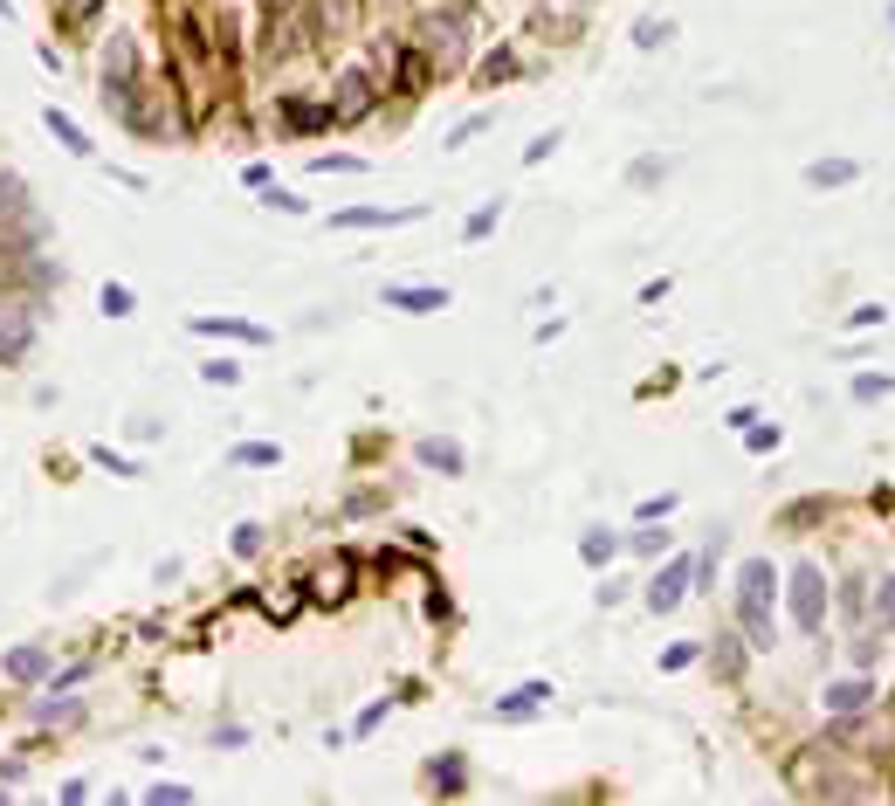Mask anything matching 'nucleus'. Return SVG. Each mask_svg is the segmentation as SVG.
Returning a JSON list of instances; mask_svg holds the SVG:
<instances>
[{
	"label": "nucleus",
	"mask_w": 895,
	"mask_h": 806,
	"mask_svg": "<svg viewBox=\"0 0 895 806\" xmlns=\"http://www.w3.org/2000/svg\"><path fill=\"white\" fill-rule=\"evenodd\" d=\"M744 627H751L758 648H772V565L765 558L744 565Z\"/></svg>",
	"instance_id": "obj_1"
},
{
	"label": "nucleus",
	"mask_w": 895,
	"mask_h": 806,
	"mask_svg": "<svg viewBox=\"0 0 895 806\" xmlns=\"http://www.w3.org/2000/svg\"><path fill=\"white\" fill-rule=\"evenodd\" d=\"M820 586H827L820 565H799V572H792V620H799L806 634H820Z\"/></svg>",
	"instance_id": "obj_2"
},
{
	"label": "nucleus",
	"mask_w": 895,
	"mask_h": 806,
	"mask_svg": "<svg viewBox=\"0 0 895 806\" xmlns=\"http://www.w3.org/2000/svg\"><path fill=\"white\" fill-rule=\"evenodd\" d=\"M28 345H35V317H21V310H0V366L28 359Z\"/></svg>",
	"instance_id": "obj_3"
},
{
	"label": "nucleus",
	"mask_w": 895,
	"mask_h": 806,
	"mask_svg": "<svg viewBox=\"0 0 895 806\" xmlns=\"http://www.w3.org/2000/svg\"><path fill=\"white\" fill-rule=\"evenodd\" d=\"M682 586H689V558H675L668 572H655V586H648V607H655V614H675V607H682Z\"/></svg>",
	"instance_id": "obj_4"
},
{
	"label": "nucleus",
	"mask_w": 895,
	"mask_h": 806,
	"mask_svg": "<svg viewBox=\"0 0 895 806\" xmlns=\"http://www.w3.org/2000/svg\"><path fill=\"white\" fill-rule=\"evenodd\" d=\"M414 214L420 207H352V214H338V228H400Z\"/></svg>",
	"instance_id": "obj_5"
},
{
	"label": "nucleus",
	"mask_w": 895,
	"mask_h": 806,
	"mask_svg": "<svg viewBox=\"0 0 895 806\" xmlns=\"http://www.w3.org/2000/svg\"><path fill=\"white\" fill-rule=\"evenodd\" d=\"M544 696H551V682H524V689H510V696L496 703V717H503V724H524V717H531Z\"/></svg>",
	"instance_id": "obj_6"
},
{
	"label": "nucleus",
	"mask_w": 895,
	"mask_h": 806,
	"mask_svg": "<svg viewBox=\"0 0 895 806\" xmlns=\"http://www.w3.org/2000/svg\"><path fill=\"white\" fill-rule=\"evenodd\" d=\"M193 331H207V338H241V345H262V338H269L262 324H235V317H193Z\"/></svg>",
	"instance_id": "obj_7"
},
{
	"label": "nucleus",
	"mask_w": 895,
	"mask_h": 806,
	"mask_svg": "<svg viewBox=\"0 0 895 806\" xmlns=\"http://www.w3.org/2000/svg\"><path fill=\"white\" fill-rule=\"evenodd\" d=\"M365 104H372V83H365V76H345V83H338V118H365Z\"/></svg>",
	"instance_id": "obj_8"
},
{
	"label": "nucleus",
	"mask_w": 895,
	"mask_h": 806,
	"mask_svg": "<svg viewBox=\"0 0 895 806\" xmlns=\"http://www.w3.org/2000/svg\"><path fill=\"white\" fill-rule=\"evenodd\" d=\"M42 669H49V655H42V648H14V655H7V676H14V682H35Z\"/></svg>",
	"instance_id": "obj_9"
},
{
	"label": "nucleus",
	"mask_w": 895,
	"mask_h": 806,
	"mask_svg": "<svg viewBox=\"0 0 895 806\" xmlns=\"http://www.w3.org/2000/svg\"><path fill=\"white\" fill-rule=\"evenodd\" d=\"M42 124L56 131L62 145H69V152H90V138H83V124H76V118H62V111H42Z\"/></svg>",
	"instance_id": "obj_10"
},
{
	"label": "nucleus",
	"mask_w": 895,
	"mask_h": 806,
	"mask_svg": "<svg viewBox=\"0 0 895 806\" xmlns=\"http://www.w3.org/2000/svg\"><path fill=\"white\" fill-rule=\"evenodd\" d=\"M386 304H400V310H441V304H448V290H386Z\"/></svg>",
	"instance_id": "obj_11"
},
{
	"label": "nucleus",
	"mask_w": 895,
	"mask_h": 806,
	"mask_svg": "<svg viewBox=\"0 0 895 806\" xmlns=\"http://www.w3.org/2000/svg\"><path fill=\"white\" fill-rule=\"evenodd\" d=\"M806 180L813 186H847L854 180V166H847V159H820V166H806Z\"/></svg>",
	"instance_id": "obj_12"
},
{
	"label": "nucleus",
	"mask_w": 895,
	"mask_h": 806,
	"mask_svg": "<svg viewBox=\"0 0 895 806\" xmlns=\"http://www.w3.org/2000/svg\"><path fill=\"white\" fill-rule=\"evenodd\" d=\"M579 552H586V565H606V558L620 552V538H613V531H586V545H579Z\"/></svg>",
	"instance_id": "obj_13"
},
{
	"label": "nucleus",
	"mask_w": 895,
	"mask_h": 806,
	"mask_svg": "<svg viewBox=\"0 0 895 806\" xmlns=\"http://www.w3.org/2000/svg\"><path fill=\"white\" fill-rule=\"evenodd\" d=\"M827 703H834L840 717H854V710L868 703V689H861V682H840V689H827Z\"/></svg>",
	"instance_id": "obj_14"
},
{
	"label": "nucleus",
	"mask_w": 895,
	"mask_h": 806,
	"mask_svg": "<svg viewBox=\"0 0 895 806\" xmlns=\"http://www.w3.org/2000/svg\"><path fill=\"white\" fill-rule=\"evenodd\" d=\"M420 455H427L434 469H462V448H455V441H420Z\"/></svg>",
	"instance_id": "obj_15"
},
{
	"label": "nucleus",
	"mask_w": 895,
	"mask_h": 806,
	"mask_svg": "<svg viewBox=\"0 0 895 806\" xmlns=\"http://www.w3.org/2000/svg\"><path fill=\"white\" fill-rule=\"evenodd\" d=\"M427 779H434L441 793H462V765H455V751H448V765L434 758V765H427Z\"/></svg>",
	"instance_id": "obj_16"
},
{
	"label": "nucleus",
	"mask_w": 895,
	"mask_h": 806,
	"mask_svg": "<svg viewBox=\"0 0 895 806\" xmlns=\"http://www.w3.org/2000/svg\"><path fill=\"white\" fill-rule=\"evenodd\" d=\"M200 379H207V386H235L241 366H235V359H207V366H200Z\"/></svg>",
	"instance_id": "obj_17"
},
{
	"label": "nucleus",
	"mask_w": 895,
	"mask_h": 806,
	"mask_svg": "<svg viewBox=\"0 0 895 806\" xmlns=\"http://www.w3.org/2000/svg\"><path fill=\"white\" fill-rule=\"evenodd\" d=\"M131 304H138V297H131L124 283H104V317H131Z\"/></svg>",
	"instance_id": "obj_18"
},
{
	"label": "nucleus",
	"mask_w": 895,
	"mask_h": 806,
	"mask_svg": "<svg viewBox=\"0 0 895 806\" xmlns=\"http://www.w3.org/2000/svg\"><path fill=\"white\" fill-rule=\"evenodd\" d=\"M235 462H241V469H269V462H276V448H269V441H248V448H235Z\"/></svg>",
	"instance_id": "obj_19"
},
{
	"label": "nucleus",
	"mask_w": 895,
	"mask_h": 806,
	"mask_svg": "<svg viewBox=\"0 0 895 806\" xmlns=\"http://www.w3.org/2000/svg\"><path fill=\"white\" fill-rule=\"evenodd\" d=\"M668 35H675V28H668V21H641V28H634V42H641V49H661V42H668Z\"/></svg>",
	"instance_id": "obj_20"
},
{
	"label": "nucleus",
	"mask_w": 895,
	"mask_h": 806,
	"mask_svg": "<svg viewBox=\"0 0 895 806\" xmlns=\"http://www.w3.org/2000/svg\"><path fill=\"white\" fill-rule=\"evenodd\" d=\"M235 552H241V558L262 552V524H241V531H235Z\"/></svg>",
	"instance_id": "obj_21"
},
{
	"label": "nucleus",
	"mask_w": 895,
	"mask_h": 806,
	"mask_svg": "<svg viewBox=\"0 0 895 806\" xmlns=\"http://www.w3.org/2000/svg\"><path fill=\"white\" fill-rule=\"evenodd\" d=\"M889 386H895L889 372H882V379H875V372H868V379H854V400H875V393H889Z\"/></svg>",
	"instance_id": "obj_22"
},
{
	"label": "nucleus",
	"mask_w": 895,
	"mask_h": 806,
	"mask_svg": "<svg viewBox=\"0 0 895 806\" xmlns=\"http://www.w3.org/2000/svg\"><path fill=\"white\" fill-rule=\"evenodd\" d=\"M875 620H882V627H895V579H882V600H875Z\"/></svg>",
	"instance_id": "obj_23"
},
{
	"label": "nucleus",
	"mask_w": 895,
	"mask_h": 806,
	"mask_svg": "<svg viewBox=\"0 0 895 806\" xmlns=\"http://www.w3.org/2000/svg\"><path fill=\"white\" fill-rule=\"evenodd\" d=\"M882 317H889V310H882V304H861V310H854V317H847V324H854V331H875Z\"/></svg>",
	"instance_id": "obj_24"
},
{
	"label": "nucleus",
	"mask_w": 895,
	"mask_h": 806,
	"mask_svg": "<svg viewBox=\"0 0 895 806\" xmlns=\"http://www.w3.org/2000/svg\"><path fill=\"white\" fill-rule=\"evenodd\" d=\"M551 152H558V131H544V138H531V152H524V159H531V166H544Z\"/></svg>",
	"instance_id": "obj_25"
},
{
	"label": "nucleus",
	"mask_w": 895,
	"mask_h": 806,
	"mask_svg": "<svg viewBox=\"0 0 895 806\" xmlns=\"http://www.w3.org/2000/svg\"><path fill=\"white\" fill-rule=\"evenodd\" d=\"M689 662H696V641H682V648H668V655H661V669H689Z\"/></svg>",
	"instance_id": "obj_26"
},
{
	"label": "nucleus",
	"mask_w": 895,
	"mask_h": 806,
	"mask_svg": "<svg viewBox=\"0 0 895 806\" xmlns=\"http://www.w3.org/2000/svg\"><path fill=\"white\" fill-rule=\"evenodd\" d=\"M0 14H14V0H0Z\"/></svg>",
	"instance_id": "obj_27"
}]
</instances>
